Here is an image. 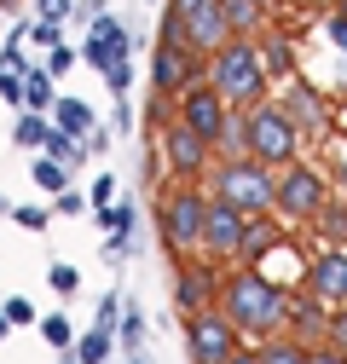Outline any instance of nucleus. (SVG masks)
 <instances>
[{"label": "nucleus", "instance_id": "52", "mask_svg": "<svg viewBox=\"0 0 347 364\" xmlns=\"http://www.w3.org/2000/svg\"><path fill=\"white\" fill-rule=\"evenodd\" d=\"M127 364H145V353H134V358H127Z\"/></svg>", "mask_w": 347, "mask_h": 364}, {"label": "nucleus", "instance_id": "12", "mask_svg": "<svg viewBox=\"0 0 347 364\" xmlns=\"http://www.w3.org/2000/svg\"><path fill=\"white\" fill-rule=\"evenodd\" d=\"M156 151H162V168H168L174 179H203V173L214 168V145L203 139V133H191L186 122H168V127L156 133Z\"/></svg>", "mask_w": 347, "mask_h": 364}, {"label": "nucleus", "instance_id": "41", "mask_svg": "<svg viewBox=\"0 0 347 364\" xmlns=\"http://www.w3.org/2000/svg\"><path fill=\"white\" fill-rule=\"evenodd\" d=\"M105 12H110V0H75V23H87V29H93Z\"/></svg>", "mask_w": 347, "mask_h": 364}, {"label": "nucleus", "instance_id": "4", "mask_svg": "<svg viewBox=\"0 0 347 364\" xmlns=\"http://www.w3.org/2000/svg\"><path fill=\"white\" fill-rule=\"evenodd\" d=\"M203 220H208V186L203 179H174L156 197V237L174 260L203 249Z\"/></svg>", "mask_w": 347, "mask_h": 364}, {"label": "nucleus", "instance_id": "27", "mask_svg": "<svg viewBox=\"0 0 347 364\" xmlns=\"http://www.w3.org/2000/svg\"><path fill=\"white\" fill-rule=\"evenodd\" d=\"M214 156H249V116H243V110H232L226 133L214 139Z\"/></svg>", "mask_w": 347, "mask_h": 364}, {"label": "nucleus", "instance_id": "24", "mask_svg": "<svg viewBox=\"0 0 347 364\" xmlns=\"http://www.w3.org/2000/svg\"><path fill=\"white\" fill-rule=\"evenodd\" d=\"M226 23H232V35L260 41V29H267V6H260V0H226Z\"/></svg>", "mask_w": 347, "mask_h": 364}, {"label": "nucleus", "instance_id": "5", "mask_svg": "<svg viewBox=\"0 0 347 364\" xmlns=\"http://www.w3.org/2000/svg\"><path fill=\"white\" fill-rule=\"evenodd\" d=\"M243 116H249V156H255V162H267V168H289V162H301L307 133H301V127L284 116L278 99L255 105V110H243Z\"/></svg>", "mask_w": 347, "mask_h": 364}, {"label": "nucleus", "instance_id": "53", "mask_svg": "<svg viewBox=\"0 0 347 364\" xmlns=\"http://www.w3.org/2000/svg\"><path fill=\"white\" fill-rule=\"evenodd\" d=\"M0 12H12V0H0Z\"/></svg>", "mask_w": 347, "mask_h": 364}, {"label": "nucleus", "instance_id": "44", "mask_svg": "<svg viewBox=\"0 0 347 364\" xmlns=\"http://www.w3.org/2000/svg\"><path fill=\"white\" fill-rule=\"evenodd\" d=\"M330 186H336V197H347V151L330 162Z\"/></svg>", "mask_w": 347, "mask_h": 364}, {"label": "nucleus", "instance_id": "32", "mask_svg": "<svg viewBox=\"0 0 347 364\" xmlns=\"http://www.w3.org/2000/svg\"><path fill=\"white\" fill-rule=\"evenodd\" d=\"M47 289H53V295H64V301H70V295H81V272H75L70 260H53V266H47Z\"/></svg>", "mask_w": 347, "mask_h": 364}, {"label": "nucleus", "instance_id": "16", "mask_svg": "<svg viewBox=\"0 0 347 364\" xmlns=\"http://www.w3.org/2000/svg\"><path fill=\"white\" fill-rule=\"evenodd\" d=\"M330 301H319L313 289H295V306H289V336L295 341H307V347H319V341H330Z\"/></svg>", "mask_w": 347, "mask_h": 364}, {"label": "nucleus", "instance_id": "26", "mask_svg": "<svg viewBox=\"0 0 347 364\" xmlns=\"http://www.w3.org/2000/svg\"><path fill=\"white\" fill-rule=\"evenodd\" d=\"M35 330H41V341H47L53 353H75V324H70L64 312H47V318L35 324Z\"/></svg>", "mask_w": 347, "mask_h": 364}, {"label": "nucleus", "instance_id": "17", "mask_svg": "<svg viewBox=\"0 0 347 364\" xmlns=\"http://www.w3.org/2000/svg\"><path fill=\"white\" fill-rule=\"evenodd\" d=\"M53 122H58L64 133H75V139H87V133L99 127V110L87 105V99H75V93H58V105H53Z\"/></svg>", "mask_w": 347, "mask_h": 364}, {"label": "nucleus", "instance_id": "18", "mask_svg": "<svg viewBox=\"0 0 347 364\" xmlns=\"http://www.w3.org/2000/svg\"><path fill=\"white\" fill-rule=\"evenodd\" d=\"M260 58H267V75L284 87V81H295V47L278 35V29H260Z\"/></svg>", "mask_w": 347, "mask_h": 364}, {"label": "nucleus", "instance_id": "7", "mask_svg": "<svg viewBox=\"0 0 347 364\" xmlns=\"http://www.w3.org/2000/svg\"><path fill=\"white\" fill-rule=\"evenodd\" d=\"M324 203H330V173H319L313 162H289V168H278V220H289V225H313Z\"/></svg>", "mask_w": 347, "mask_h": 364}, {"label": "nucleus", "instance_id": "50", "mask_svg": "<svg viewBox=\"0 0 347 364\" xmlns=\"http://www.w3.org/2000/svg\"><path fill=\"white\" fill-rule=\"evenodd\" d=\"M330 12H336V18H347V0H336V6H330Z\"/></svg>", "mask_w": 347, "mask_h": 364}, {"label": "nucleus", "instance_id": "46", "mask_svg": "<svg viewBox=\"0 0 347 364\" xmlns=\"http://www.w3.org/2000/svg\"><path fill=\"white\" fill-rule=\"evenodd\" d=\"M313 364H347V353L330 347V341H319V347H313Z\"/></svg>", "mask_w": 347, "mask_h": 364}, {"label": "nucleus", "instance_id": "29", "mask_svg": "<svg viewBox=\"0 0 347 364\" xmlns=\"http://www.w3.org/2000/svg\"><path fill=\"white\" fill-rule=\"evenodd\" d=\"M47 156H58L64 168H81V162H87V156H93V151H87V145L75 139V133H64V127L53 122V139H47Z\"/></svg>", "mask_w": 347, "mask_h": 364}, {"label": "nucleus", "instance_id": "49", "mask_svg": "<svg viewBox=\"0 0 347 364\" xmlns=\"http://www.w3.org/2000/svg\"><path fill=\"white\" fill-rule=\"evenodd\" d=\"M12 208H18V203H12V197H0V220H12Z\"/></svg>", "mask_w": 347, "mask_h": 364}, {"label": "nucleus", "instance_id": "37", "mask_svg": "<svg viewBox=\"0 0 347 364\" xmlns=\"http://www.w3.org/2000/svg\"><path fill=\"white\" fill-rule=\"evenodd\" d=\"M12 220L23 225V232H47V220H53V214L41 208V203H18V208H12Z\"/></svg>", "mask_w": 347, "mask_h": 364}, {"label": "nucleus", "instance_id": "11", "mask_svg": "<svg viewBox=\"0 0 347 364\" xmlns=\"http://www.w3.org/2000/svg\"><path fill=\"white\" fill-rule=\"evenodd\" d=\"M249 225H255V214H243V208H237V203H226V197H208L203 249H197V255H208V260H237V255H243V243H249Z\"/></svg>", "mask_w": 347, "mask_h": 364}, {"label": "nucleus", "instance_id": "15", "mask_svg": "<svg viewBox=\"0 0 347 364\" xmlns=\"http://www.w3.org/2000/svg\"><path fill=\"white\" fill-rule=\"evenodd\" d=\"M278 105H284V116L307 133V139H313V133H330V105L319 99V87H307L301 75L278 87Z\"/></svg>", "mask_w": 347, "mask_h": 364}, {"label": "nucleus", "instance_id": "55", "mask_svg": "<svg viewBox=\"0 0 347 364\" xmlns=\"http://www.w3.org/2000/svg\"><path fill=\"white\" fill-rule=\"evenodd\" d=\"M260 6H267V0H260Z\"/></svg>", "mask_w": 347, "mask_h": 364}, {"label": "nucleus", "instance_id": "13", "mask_svg": "<svg viewBox=\"0 0 347 364\" xmlns=\"http://www.w3.org/2000/svg\"><path fill=\"white\" fill-rule=\"evenodd\" d=\"M301 289H313V295H319V301H330V306H347V249L319 243V249L307 255Z\"/></svg>", "mask_w": 347, "mask_h": 364}, {"label": "nucleus", "instance_id": "3", "mask_svg": "<svg viewBox=\"0 0 347 364\" xmlns=\"http://www.w3.org/2000/svg\"><path fill=\"white\" fill-rule=\"evenodd\" d=\"M208 197H226L243 214H278V168L255 162V156H214V168L203 173Z\"/></svg>", "mask_w": 347, "mask_h": 364}, {"label": "nucleus", "instance_id": "1", "mask_svg": "<svg viewBox=\"0 0 347 364\" xmlns=\"http://www.w3.org/2000/svg\"><path fill=\"white\" fill-rule=\"evenodd\" d=\"M289 306H295V289L272 284L260 266H237V272H226V284H220V312L243 336H260V341L289 330Z\"/></svg>", "mask_w": 347, "mask_h": 364}, {"label": "nucleus", "instance_id": "6", "mask_svg": "<svg viewBox=\"0 0 347 364\" xmlns=\"http://www.w3.org/2000/svg\"><path fill=\"white\" fill-rule=\"evenodd\" d=\"M197 81H208V58L197 47H186V41H162L151 47V93L162 99H186Z\"/></svg>", "mask_w": 347, "mask_h": 364}, {"label": "nucleus", "instance_id": "2", "mask_svg": "<svg viewBox=\"0 0 347 364\" xmlns=\"http://www.w3.org/2000/svg\"><path fill=\"white\" fill-rule=\"evenodd\" d=\"M208 87H214V93H220L232 110H255V105H267L272 75H267V58H260V41L232 35L220 53H208Z\"/></svg>", "mask_w": 347, "mask_h": 364}, {"label": "nucleus", "instance_id": "35", "mask_svg": "<svg viewBox=\"0 0 347 364\" xmlns=\"http://www.w3.org/2000/svg\"><path fill=\"white\" fill-rule=\"evenodd\" d=\"M35 18L41 23H70L75 18V0H35Z\"/></svg>", "mask_w": 347, "mask_h": 364}, {"label": "nucleus", "instance_id": "34", "mask_svg": "<svg viewBox=\"0 0 347 364\" xmlns=\"http://www.w3.org/2000/svg\"><path fill=\"white\" fill-rule=\"evenodd\" d=\"M110 127L122 133V139H127V133H139V110H134V99H127V93L110 105Z\"/></svg>", "mask_w": 347, "mask_h": 364}, {"label": "nucleus", "instance_id": "36", "mask_svg": "<svg viewBox=\"0 0 347 364\" xmlns=\"http://www.w3.org/2000/svg\"><path fill=\"white\" fill-rule=\"evenodd\" d=\"M75 64H81V53H75V47H64V41H58L47 58H41V70H53V75H70Z\"/></svg>", "mask_w": 347, "mask_h": 364}, {"label": "nucleus", "instance_id": "47", "mask_svg": "<svg viewBox=\"0 0 347 364\" xmlns=\"http://www.w3.org/2000/svg\"><path fill=\"white\" fill-rule=\"evenodd\" d=\"M226 364H260V353H255V347H237V353H232Z\"/></svg>", "mask_w": 347, "mask_h": 364}, {"label": "nucleus", "instance_id": "28", "mask_svg": "<svg viewBox=\"0 0 347 364\" xmlns=\"http://www.w3.org/2000/svg\"><path fill=\"white\" fill-rule=\"evenodd\" d=\"M116 341H122V353L134 358V353H145V312L127 301V312H122V324H116Z\"/></svg>", "mask_w": 347, "mask_h": 364}, {"label": "nucleus", "instance_id": "14", "mask_svg": "<svg viewBox=\"0 0 347 364\" xmlns=\"http://www.w3.org/2000/svg\"><path fill=\"white\" fill-rule=\"evenodd\" d=\"M180 122H186L191 133H203V139L214 145V139H220V133H226V122H232V105H226L220 93H214L208 81H197L191 93L180 99Z\"/></svg>", "mask_w": 347, "mask_h": 364}, {"label": "nucleus", "instance_id": "25", "mask_svg": "<svg viewBox=\"0 0 347 364\" xmlns=\"http://www.w3.org/2000/svg\"><path fill=\"white\" fill-rule=\"evenodd\" d=\"M272 220H278V214H260V220L249 225V243H243V255H237V266H260V255H267L272 243H284Z\"/></svg>", "mask_w": 347, "mask_h": 364}, {"label": "nucleus", "instance_id": "51", "mask_svg": "<svg viewBox=\"0 0 347 364\" xmlns=\"http://www.w3.org/2000/svg\"><path fill=\"white\" fill-rule=\"evenodd\" d=\"M58 364H81V358H75V353H58Z\"/></svg>", "mask_w": 347, "mask_h": 364}, {"label": "nucleus", "instance_id": "20", "mask_svg": "<svg viewBox=\"0 0 347 364\" xmlns=\"http://www.w3.org/2000/svg\"><path fill=\"white\" fill-rule=\"evenodd\" d=\"M255 353H260V364H313V347H307V341H295L289 330H284V336H267Z\"/></svg>", "mask_w": 347, "mask_h": 364}, {"label": "nucleus", "instance_id": "48", "mask_svg": "<svg viewBox=\"0 0 347 364\" xmlns=\"http://www.w3.org/2000/svg\"><path fill=\"white\" fill-rule=\"evenodd\" d=\"M6 336H12V318H6V306H0V347H6Z\"/></svg>", "mask_w": 347, "mask_h": 364}, {"label": "nucleus", "instance_id": "38", "mask_svg": "<svg viewBox=\"0 0 347 364\" xmlns=\"http://www.w3.org/2000/svg\"><path fill=\"white\" fill-rule=\"evenodd\" d=\"M134 75H139V64H134V58H122L116 70H105V87H110V93H116V99H122V93H127V87H134Z\"/></svg>", "mask_w": 347, "mask_h": 364}, {"label": "nucleus", "instance_id": "9", "mask_svg": "<svg viewBox=\"0 0 347 364\" xmlns=\"http://www.w3.org/2000/svg\"><path fill=\"white\" fill-rule=\"evenodd\" d=\"M162 12H168V18H180L186 47H197L203 58H208V53H220L226 41H232L226 0H162Z\"/></svg>", "mask_w": 347, "mask_h": 364}, {"label": "nucleus", "instance_id": "42", "mask_svg": "<svg viewBox=\"0 0 347 364\" xmlns=\"http://www.w3.org/2000/svg\"><path fill=\"white\" fill-rule=\"evenodd\" d=\"M6 318H12V324H41V312H35L23 295H12V301H6Z\"/></svg>", "mask_w": 347, "mask_h": 364}, {"label": "nucleus", "instance_id": "21", "mask_svg": "<svg viewBox=\"0 0 347 364\" xmlns=\"http://www.w3.org/2000/svg\"><path fill=\"white\" fill-rule=\"evenodd\" d=\"M116 347H122V341H116L110 324H93V330H81V336H75V358H81V364H110Z\"/></svg>", "mask_w": 347, "mask_h": 364}, {"label": "nucleus", "instance_id": "45", "mask_svg": "<svg viewBox=\"0 0 347 364\" xmlns=\"http://www.w3.org/2000/svg\"><path fill=\"white\" fill-rule=\"evenodd\" d=\"M324 35H330V41H336V47L347 53V18H336V12H330V18H324Z\"/></svg>", "mask_w": 347, "mask_h": 364}, {"label": "nucleus", "instance_id": "43", "mask_svg": "<svg viewBox=\"0 0 347 364\" xmlns=\"http://www.w3.org/2000/svg\"><path fill=\"white\" fill-rule=\"evenodd\" d=\"M330 347H341V353H347V306H336V312H330Z\"/></svg>", "mask_w": 347, "mask_h": 364}, {"label": "nucleus", "instance_id": "33", "mask_svg": "<svg viewBox=\"0 0 347 364\" xmlns=\"http://www.w3.org/2000/svg\"><path fill=\"white\" fill-rule=\"evenodd\" d=\"M53 214H64V220H81V214H93V197L70 186V191H58V197H53Z\"/></svg>", "mask_w": 347, "mask_h": 364}, {"label": "nucleus", "instance_id": "19", "mask_svg": "<svg viewBox=\"0 0 347 364\" xmlns=\"http://www.w3.org/2000/svg\"><path fill=\"white\" fill-rule=\"evenodd\" d=\"M47 139H53V116L47 110H23L12 122V145L18 151H47Z\"/></svg>", "mask_w": 347, "mask_h": 364}, {"label": "nucleus", "instance_id": "8", "mask_svg": "<svg viewBox=\"0 0 347 364\" xmlns=\"http://www.w3.org/2000/svg\"><path fill=\"white\" fill-rule=\"evenodd\" d=\"M220 284H226L220 260L180 255V260H174V312H180V318H197V312H208V306H220Z\"/></svg>", "mask_w": 347, "mask_h": 364}, {"label": "nucleus", "instance_id": "54", "mask_svg": "<svg viewBox=\"0 0 347 364\" xmlns=\"http://www.w3.org/2000/svg\"><path fill=\"white\" fill-rule=\"evenodd\" d=\"M341 81H347V64H341Z\"/></svg>", "mask_w": 347, "mask_h": 364}, {"label": "nucleus", "instance_id": "40", "mask_svg": "<svg viewBox=\"0 0 347 364\" xmlns=\"http://www.w3.org/2000/svg\"><path fill=\"white\" fill-rule=\"evenodd\" d=\"M87 197H93V208H110L116 203V173H99L93 186H87Z\"/></svg>", "mask_w": 347, "mask_h": 364}, {"label": "nucleus", "instance_id": "39", "mask_svg": "<svg viewBox=\"0 0 347 364\" xmlns=\"http://www.w3.org/2000/svg\"><path fill=\"white\" fill-rule=\"evenodd\" d=\"M29 41H35L41 53H53L58 41H64V23H41V18H35V23H29Z\"/></svg>", "mask_w": 347, "mask_h": 364}, {"label": "nucleus", "instance_id": "31", "mask_svg": "<svg viewBox=\"0 0 347 364\" xmlns=\"http://www.w3.org/2000/svg\"><path fill=\"white\" fill-rule=\"evenodd\" d=\"M93 220H99V232H134L139 208L134 203H110V208H93Z\"/></svg>", "mask_w": 347, "mask_h": 364}, {"label": "nucleus", "instance_id": "10", "mask_svg": "<svg viewBox=\"0 0 347 364\" xmlns=\"http://www.w3.org/2000/svg\"><path fill=\"white\" fill-rule=\"evenodd\" d=\"M186 324V364H226L243 341V330L232 324V318L220 312V306H208V312H197V318H180Z\"/></svg>", "mask_w": 347, "mask_h": 364}, {"label": "nucleus", "instance_id": "22", "mask_svg": "<svg viewBox=\"0 0 347 364\" xmlns=\"http://www.w3.org/2000/svg\"><path fill=\"white\" fill-rule=\"evenodd\" d=\"M313 232H319V243H336V249H347V197H330V203L319 208Z\"/></svg>", "mask_w": 347, "mask_h": 364}, {"label": "nucleus", "instance_id": "30", "mask_svg": "<svg viewBox=\"0 0 347 364\" xmlns=\"http://www.w3.org/2000/svg\"><path fill=\"white\" fill-rule=\"evenodd\" d=\"M23 81H29V110H47V116H53V105H58V99H53V81H58V75L35 64V70H29Z\"/></svg>", "mask_w": 347, "mask_h": 364}, {"label": "nucleus", "instance_id": "23", "mask_svg": "<svg viewBox=\"0 0 347 364\" xmlns=\"http://www.w3.org/2000/svg\"><path fill=\"white\" fill-rule=\"evenodd\" d=\"M70 173H75V168H64V162H58V156H47V151H41V156L29 162V179H35V191H47V197L70 191Z\"/></svg>", "mask_w": 347, "mask_h": 364}]
</instances>
